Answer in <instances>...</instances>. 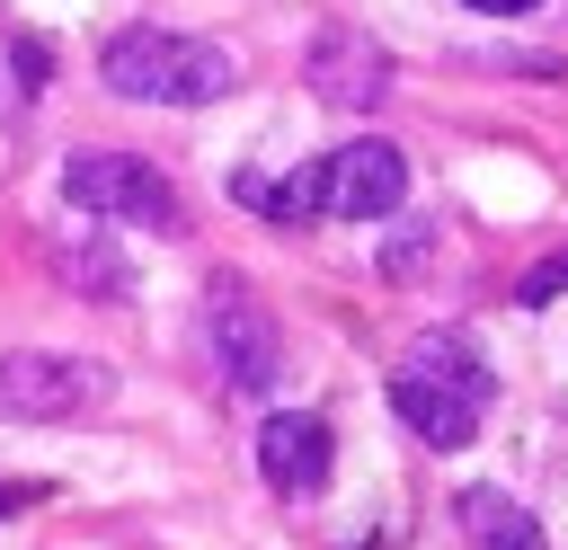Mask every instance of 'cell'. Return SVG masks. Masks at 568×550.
Wrapping results in <instances>:
<instances>
[{"mask_svg":"<svg viewBox=\"0 0 568 550\" xmlns=\"http://www.w3.org/2000/svg\"><path fill=\"white\" fill-rule=\"evenodd\" d=\"M9 62H18V80H27V89H44V80H53V53H44V44H27V35H18V53H9Z\"/></svg>","mask_w":568,"mask_h":550,"instance_id":"cell-12","label":"cell"},{"mask_svg":"<svg viewBox=\"0 0 568 550\" xmlns=\"http://www.w3.org/2000/svg\"><path fill=\"white\" fill-rule=\"evenodd\" d=\"M27 497H36V488H27V479H0V523H9V515H18V506H27Z\"/></svg>","mask_w":568,"mask_h":550,"instance_id":"cell-14","label":"cell"},{"mask_svg":"<svg viewBox=\"0 0 568 550\" xmlns=\"http://www.w3.org/2000/svg\"><path fill=\"white\" fill-rule=\"evenodd\" d=\"M115 399V373L98 355H71V346H18L0 355V408L9 417H36V426H80Z\"/></svg>","mask_w":568,"mask_h":550,"instance_id":"cell-4","label":"cell"},{"mask_svg":"<svg viewBox=\"0 0 568 550\" xmlns=\"http://www.w3.org/2000/svg\"><path fill=\"white\" fill-rule=\"evenodd\" d=\"M488 399H497V373H488V355H479L462 328H426V337H408V355L390 364V417H399L426 452H462V444L479 435Z\"/></svg>","mask_w":568,"mask_h":550,"instance_id":"cell-1","label":"cell"},{"mask_svg":"<svg viewBox=\"0 0 568 550\" xmlns=\"http://www.w3.org/2000/svg\"><path fill=\"white\" fill-rule=\"evenodd\" d=\"M462 541L470 550H541V523H532V506L524 497H506V488H462Z\"/></svg>","mask_w":568,"mask_h":550,"instance_id":"cell-9","label":"cell"},{"mask_svg":"<svg viewBox=\"0 0 568 550\" xmlns=\"http://www.w3.org/2000/svg\"><path fill=\"white\" fill-rule=\"evenodd\" d=\"M62 195L89 213V222H133V231H186V204L178 186L133 160V151H71L62 160Z\"/></svg>","mask_w":568,"mask_h":550,"instance_id":"cell-5","label":"cell"},{"mask_svg":"<svg viewBox=\"0 0 568 550\" xmlns=\"http://www.w3.org/2000/svg\"><path fill=\"white\" fill-rule=\"evenodd\" d=\"M328 461H337L328 417H311V408H275V417L257 426V479H266L275 497H320Z\"/></svg>","mask_w":568,"mask_h":550,"instance_id":"cell-8","label":"cell"},{"mask_svg":"<svg viewBox=\"0 0 568 550\" xmlns=\"http://www.w3.org/2000/svg\"><path fill=\"white\" fill-rule=\"evenodd\" d=\"M559 293H568V248H559V257H541V266H524V284H515V302H524V310H541V302H559Z\"/></svg>","mask_w":568,"mask_h":550,"instance_id":"cell-11","label":"cell"},{"mask_svg":"<svg viewBox=\"0 0 568 550\" xmlns=\"http://www.w3.org/2000/svg\"><path fill=\"white\" fill-rule=\"evenodd\" d=\"M302 80H311V98H328V106H382V98H390V53H382L364 27H320V35L302 44Z\"/></svg>","mask_w":568,"mask_h":550,"instance_id":"cell-7","label":"cell"},{"mask_svg":"<svg viewBox=\"0 0 568 550\" xmlns=\"http://www.w3.org/2000/svg\"><path fill=\"white\" fill-rule=\"evenodd\" d=\"M399 195H408L399 142H337L328 160H311L284 186V222H311V213H328V222H382V213H399Z\"/></svg>","mask_w":568,"mask_h":550,"instance_id":"cell-3","label":"cell"},{"mask_svg":"<svg viewBox=\"0 0 568 550\" xmlns=\"http://www.w3.org/2000/svg\"><path fill=\"white\" fill-rule=\"evenodd\" d=\"M204 346H213V364H222L231 390H275L284 381V328H275V310L240 275L204 284Z\"/></svg>","mask_w":568,"mask_h":550,"instance_id":"cell-6","label":"cell"},{"mask_svg":"<svg viewBox=\"0 0 568 550\" xmlns=\"http://www.w3.org/2000/svg\"><path fill=\"white\" fill-rule=\"evenodd\" d=\"M53 266H62L80 293H98V302H124V293H133V266H124L106 240H80V231H62V240H53Z\"/></svg>","mask_w":568,"mask_h":550,"instance_id":"cell-10","label":"cell"},{"mask_svg":"<svg viewBox=\"0 0 568 550\" xmlns=\"http://www.w3.org/2000/svg\"><path fill=\"white\" fill-rule=\"evenodd\" d=\"M462 9H479V18H524V9H541V0H462Z\"/></svg>","mask_w":568,"mask_h":550,"instance_id":"cell-13","label":"cell"},{"mask_svg":"<svg viewBox=\"0 0 568 550\" xmlns=\"http://www.w3.org/2000/svg\"><path fill=\"white\" fill-rule=\"evenodd\" d=\"M98 71H106V89L133 98V106H213V98H231V80H240L222 44L178 35V27H124V35H106Z\"/></svg>","mask_w":568,"mask_h":550,"instance_id":"cell-2","label":"cell"}]
</instances>
